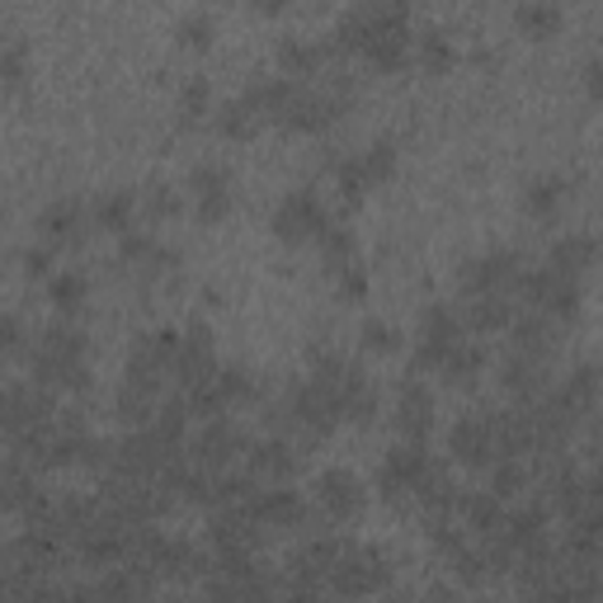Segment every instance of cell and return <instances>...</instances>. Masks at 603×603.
I'll return each instance as SVG.
<instances>
[{
	"instance_id": "1",
	"label": "cell",
	"mask_w": 603,
	"mask_h": 603,
	"mask_svg": "<svg viewBox=\"0 0 603 603\" xmlns=\"http://www.w3.org/2000/svg\"><path fill=\"white\" fill-rule=\"evenodd\" d=\"M438 486V472L434 463L424 457L420 443H401L382 457V472H378V495L392 505H405V500H430V490Z\"/></svg>"
},
{
	"instance_id": "2",
	"label": "cell",
	"mask_w": 603,
	"mask_h": 603,
	"mask_svg": "<svg viewBox=\"0 0 603 603\" xmlns=\"http://www.w3.org/2000/svg\"><path fill=\"white\" fill-rule=\"evenodd\" d=\"M335 232L330 218H326V208L321 199H316L311 189H293L288 199L278 203L274 212V236L283 245H311V241H326Z\"/></svg>"
},
{
	"instance_id": "3",
	"label": "cell",
	"mask_w": 603,
	"mask_h": 603,
	"mask_svg": "<svg viewBox=\"0 0 603 603\" xmlns=\"http://www.w3.org/2000/svg\"><path fill=\"white\" fill-rule=\"evenodd\" d=\"M232 170L226 166H193V174H189V212L199 218L203 226H212V222H222L226 212H232Z\"/></svg>"
},
{
	"instance_id": "4",
	"label": "cell",
	"mask_w": 603,
	"mask_h": 603,
	"mask_svg": "<svg viewBox=\"0 0 603 603\" xmlns=\"http://www.w3.org/2000/svg\"><path fill=\"white\" fill-rule=\"evenodd\" d=\"M316 505H321L335 523H353L368 509V490L353 472L330 467V472H321V482H316Z\"/></svg>"
},
{
	"instance_id": "5",
	"label": "cell",
	"mask_w": 603,
	"mask_h": 603,
	"mask_svg": "<svg viewBox=\"0 0 603 603\" xmlns=\"http://www.w3.org/2000/svg\"><path fill=\"white\" fill-rule=\"evenodd\" d=\"M382 580H387V571H382V557L378 552H345V547H340V561H335V571H330V590L340 594V599L378 594Z\"/></svg>"
},
{
	"instance_id": "6",
	"label": "cell",
	"mask_w": 603,
	"mask_h": 603,
	"mask_svg": "<svg viewBox=\"0 0 603 603\" xmlns=\"http://www.w3.org/2000/svg\"><path fill=\"white\" fill-rule=\"evenodd\" d=\"M519 278H523V269H519V260H514V251H486V255H476L463 269V293L467 297L509 293Z\"/></svg>"
},
{
	"instance_id": "7",
	"label": "cell",
	"mask_w": 603,
	"mask_h": 603,
	"mask_svg": "<svg viewBox=\"0 0 603 603\" xmlns=\"http://www.w3.org/2000/svg\"><path fill=\"white\" fill-rule=\"evenodd\" d=\"M434 415H438V405H434V392L424 382H405L401 387V396H396V430L405 443H424V434L434 430Z\"/></svg>"
},
{
	"instance_id": "8",
	"label": "cell",
	"mask_w": 603,
	"mask_h": 603,
	"mask_svg": "<svg viewBox=\"0 0 603 603\" xmlns=\"http://www.w3.org/2000/svg\"><path fill=\"white\" fill-rule=\"evenodd\" d=\"M297 472V453H293V443H283V438H264L251 448V476L264 486H288V476Z\"/></svg>"
},
{
	"instance_id": "9",
	"label": "cell",
	"mask_w": 603,
	"mask_h": 603,
	"mask_svg": "<svg viewBox=\"0 0 603 603\" xmlns=\"http://www.w3.org/2000/svg\"><path fill=\"white\" fill-rule=\"evenodd\" d=\"M594 260H599V241L584 236V232H571L565 241L552 245V260H547V269H557L561 278H575V283H580V274L590 269Z\"/></svg>"
},
{
	"instance_id": "10",
	"label": "cell",
	"mask_w": 603,
	"mask_h": 603,
	"mask_svg": "<svg viewBox=\"0 0 603 603\" xmlns=\"http://www.w3.org/2000/svg\"><path fill=\"white\" fill-rule=\"evenodd\" d=\"M39 236L47 245H71V241H81L85 236V208L81 203H52L43 218H39Z\"/></svg>"
},
{
	"instance_id": "11",
	"label": "cell",
	"mask_w": 603,
	"mask_h": 603,
	"mask_svg": "<svg viewBox=\"0 0 603 603\" xmlns=\"http://www.w3.org/2000/svg\"><path fill=\"white\" fill-rule=\"evenodd\" d=\"M278 66L288 71V76H316V71L326 66V47L316 39H283L278 43Z\"/></svg>"
},
{
	"instance_id": "12",
	"label": "cell",
	"mask_w": 603,
	"mask_h": 603,
	"mask_svg": "<svg viewBox=\"0 0 603 603\" xmlns=\"http://www.w3.org/2000/svg\"><path fill=\"white\" fill-rule=\"evenodd\" d=\"M565 199H571V184H565L561 174H538L533 184H523V208L533 212V218H552Z\"/></svg>"
},
{
	"instance_id": "13",
	"label": "cell",
	"mask_w": 603,
	"mask_h": 603,
	"mask_svg": "<svg viewBox=\"0 0 603 603\" xmlns=\"http://www.w3.org/2000/svg\"><path fill=\"white\" fill-rule=\"evenodd\" d=\"M236 448H245V438L236 424H226V420H212L208 430L199 434V457L203 463H232Z\"/></svg>"
},
{
	"instance_id": "14",
	"label": "cell",
	"mask_w": 603,
	"mask_h": 603,
	"mask_svg": "<svg viewBox=\"0 0 603 603\" xmlns=\"http://www.w3.org/2000/svg\"><path fill=\"white\" fill-rule=\"evenodd\" d=\"M47 297H52V307H57L62 316H71V311L85 307V297H91V283H85L76 269H62V274H52Z\"/></svg>"
},
{
	"instance_id": "15",
	"label": "cell",
	"mask_w": 603,
	"mask_h": 603,
	"mask_svg": "<svg viewBox=\"0 0 603 603\" xmlns=\"http://www.w3.org/2000/svg\"><path fill=\"white\" fill-rule=\"evenodd\" d=\"M359 170H363V180H368V189H378V184H387L392 180V170H396V147L392 141H368L363 147V156H359Z\"/></svg>"
},
{
	"instance_id": "16",
	"label": "cell",
	"mask_w": 603,
	"mask_h": 603,
	"mask_svg": "<svg viewBox=\"0 0 603 603\" xmlns=\"http://www.w3.org/2000/svg\"><path fill=\"white\" fill-rule=\"evenodd\" d=\"M514 24H519L528 39H557V29L565 24V14L557 6H519V10H514Z\"/></svg>"
},
{
	"instance_id": "17",
	"label": "cell",
	"mask_w": 603,
	"mask_h": 603,
	"mask_svg": "<svg viewBox=\"0 0 603 603\" xmlns=\"http://www.w3.org/2000/svg\"><path fill=\"white\" fill-rule=\"evenodd\" d=\"M482 372H486V353H482V345H472V340L457 345V349H453V359L443 363V378H448V382H463V387L476 382Z\"/></svg>"
},
{
	"instance_id": "18",
	"label": "cell",
	"mask_w": 603,
	"mask_h": 603,
	"mask_svg": "<svg viewBox=\"0 0 603 603\" xmlns=\"http://www.w3.org/2000/svg\"><path fill=\"white\" fill-rule=\"evenodd\" d=\"M95 218H99V226H109V232L128 236L133 222H137V199H133V193H109V199H99Z\"/></svg>"
},
{
	"instance_id": "19",
	"label": "cell",
	"mask_w": 603,
	"mask_h": 603,
	"mask_svg": "<svg viewBox=\"0 0 603 603\" xmlns=\"http://www.w3.org/2000/svg\"><path fill=\"white\" fill-rule=\"evenodd\" d=\"M260 114L251 109V104H245V95L241 99H232V104H226V109H222V118H218V128L226 133V137H236V141H245V137H255L260 133Z\"/></svg>"
},
{
	"instance_id": "20",
	"label": "cell",
	"mask_w": 603,
	"mask_h": 603,
	"mask_svg": "<svg viewBox=\"0 0 603 603\" xmlns=\"http://www.w3.org/2000/svg\"><path fill=\"white\" fill-rule=\"evenodd\" d=\"M415 57H420V66L443 71V66L453 62V39L443 29H424L420 39H415Z\"/></svg>"
},
{
	"instance_id": "21",
	"label": "cell",
	"mask_w": 603,
	"mask_h": 603,
	"mask_svg": "<svg viewBox=\"0 0 603 603\" xmlns=\"http://www.w3.org/2000/svg\"><path fill=\"white\" fill-rule=\"evenodd\" d=\"M212 29H218V20H212L208 10H189L184 20H180V39L193 43V47H203V43L212 39Z\"/></svg>"
},
{
	"instance_id": "22",
	"label": "cell",
	"mask_w": 603,
	"mask_h": 603,
	"mask_svg": "<svg viewBox=\"0 0 603 603\" xmlns=\"http://www.w3.org/2000/svg\"><path fill=\"white\" fill-rule=\"evenodd\" d=\"M363 349L368 353H392L396 349V326L392 321H368L363 326Z\"/></svg>"
},
{
	"instance_id": "23",
	"label": "cell",
	"mask_w": 603,
	"mask_h": 603,
	"mask_svg": "<svg viewBox=\"0 0 603 603\" xmlns=\"http://www.w3.org/2000/svg\"><path fill=\"white\" fill-rule=\"evenodd\" d=\"M208 104H212L208 81H189L184 91H180V109H184V118H203V114H208Z\"/></svg>"
},
{
	"instance_id": "24",
	"label": "cell",
	"mask_w": 603,
	"mask_h": 603,
	"mask_svg": "<svg viewBox=\"0 0 603 603\" xmlns=\"http://www.w3.org/2000/svg\"><path fill=\"white\" fill-rule=\"evenodd\" d=\"M0 71H6V85H10V91L24 81V47L14 43V39L6 43V52H0Z\"/></svg>"
},
{
	"instance_id": "25",
	"label": "cell",
	"mask_w": 603,
	"mask_h": 603,
	"mask_svg": "<svg viewBox=\"0 0 603 603\" xmlns=\"http://www.w3.org/2000/svg\"><path fill=\"white\" fill-rule=\"evenodd\" d=\"M141 208H147V212L156 208V218H174V212H180V199H174L166 184H151V193L141 199Z\"/></svg>"
},
{
	"instance_id": "26",
	"label": "cell",
	"mask_w": 603,
	"mask_h": 603,
	"mask_svg": "<svg viewBox=\"0 0 603 603\" xmlns=\"http://www.w3.org/2000/svg\"><path fill=\"white\" fill-rule=\"evenodd\" d=\"M584 91H590L594 99H603V52L584 62Z\"/></svg>"
}]
</instances>
